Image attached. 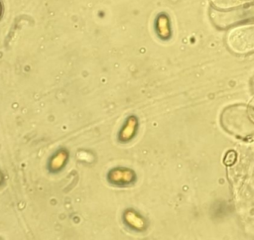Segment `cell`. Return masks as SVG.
Masks as SVG:
<instances>
[{
	"label": "cell",
	"mask_w": 254,
	"mask_h": 240,
	"mask_svg": "<svg viewBox=\"0 0 254 240\" xmlns=\"http://www.w3.org/2000/svg\"><path fill=\"white\" fill-rule=\"evenodd\" d=\"M133 127H134V124L132 123V120L130 119V120H129V123H128V124L126 125V127L123 129V131H122V135H124V136L130 135V133L132 132Z\"/></svg>",
	"instance_id": "3957f363"
},
{
	"label": "cell",
	"mask_w": 254,
	"mask_h": 240,
	"mask_svg": "<svg viewBox=\"0 0 254 240\" xmlns=\"http://www.w3.org/2000/svg\"><path fill=\"white\" fill-rule=\"evenodd\" d=\"M1 14H2V5H1V2H0V17H1Z\"/></svg>",
	"instance_id": "277c9868"
},
{
	"label": "cell",
	"mask_w": 254,
	"mask_h": 240,
	"mask_svg": "<svg viewBox=\"0 0 254 240\" xmlns=\"http://www.w3.org/2000/svg\"><path fill=\"white\" fill-rule=\"evenodd\" d=\"M228 45L236 53H247L254 50V25L232 30L228 35Z\"/></svg>",
	"instance_id": "6da1fadb"
},
{
	"label": "cell",
	"mask_w": 254,
	"mask_h": 240,
	"mask_svg": "<svg viewBox=\"0 0 254 240\" xmlns=\"http://www.w3.org/2000/svg\"><path fill=\"white\" fill-rule=\"evenodd\" d=\"M212 2L218 7L227 8V7H234V6L240 5L241 3L245 2V0H212Z\"/></svg>",
	"instance_id": "7a4b0ae2"
}]
</instances>
